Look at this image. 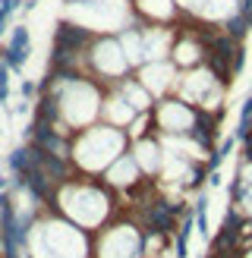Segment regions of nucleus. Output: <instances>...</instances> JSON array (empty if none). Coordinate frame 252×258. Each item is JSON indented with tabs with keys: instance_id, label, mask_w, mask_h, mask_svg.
<instances>
[{
	"instance_id": "f257e3e1",
	"label": "nucleus",
	"mask_w": 252,
	"mask_h": 258,
	"mask_svg": "<svg viewBox=\"0 0 252 258\" xmlns=\"http://www.w3.org/2000/svg\"><path fill=\"white\" fill-rule=\"evenodd\" d=\"M44 205L50 211H57L60 217L73 221L76 227H82L85 233H98L113 221V192L104 186V179H95V176H79V173H70L67 179L47 192Z\"/></svg>"
},
{
	"instance_id": "f03ea898",
	"label": "nucleus",
	"mask_w": 252,
	"mask_h": 258,
	"mask_svg": "<svg viewBox=\"0 0 252 258\" xmlns=\"http://www.w3.org/2000/svg\"><path fill=\"white\" fill-rule=\"evenodd\" d=\"M19 252L25 258H95V242L82 227L44 208L19 233Z\"/></svg>"
},
{
	"instance_id": "7ed1b4c3",
	"label": "nucleus",
	"mask_w": 252,
	"mask_h": 258,
	"mask_svg": "<svg viewBox=\"0 0 252 258\" xmlns=\"http://www.w3.org/2000/svg\"><path fill=\"white\" fill-rule=\"evenodd\" d=\"M130 151V136H126V129H117V126H107V123H95L82 129V133H76L70 139V167L73 173L79 176H95L101 179L107 173V167L123 158V154Z\"/></svg>"
},
{
	"instance_id": "20e7f679",
	"label": "nucleus",
	"mask_w": 252,
	"mask_h": 258,
	"mask_svg": "<svg viewBox=\"0 0 252 258\" xmlns=\"http://www.w3.org/2000/svg\"><path fill=\"white\" fill-rule=\"evenodd\" d=\"M92 242H95V258H142V246H145L139 227L126 221L107 224L104 230H98Z\"/></svg>"
},
{
	"instance_id": "39448f33",
	"label": "nucleus",
	"mask_w": 252,
	"mask_h": 258,
	"mask_svg": "<svg viewBox=\"0 0 252 258\" xmlns=\"http://www.w3.org/2000/svg\"><path fill=\"white\" fill-rule=\"evenodd\" d=\"M176 98H183L186 104H193V107H205V110H214L221 104V98H224V88L221 82L214 79V73L211 70H186L183 76H176Z\"/></svg>"
},
{
	"instance_id": "423d86ee",
	"label": "nucleus",
	"mask_w": 252,
	"mask_h": 258,
	"mask_svg": "<svg viewBox=\"0 0 252 258\" xmlns=\"http://www.w3.org/2000/svg\"><path fill=\"white\" fill-rule=\"evenodd\" d=\"M151 120L161 129V136H189L196 126V110L183 98H164V101H158Z\"/></svg>"
},
{
	"instance_id": "0eeeda50",
	"label": "nucleus",
	"mask_w": 252,
	"mask_h": 258,
	"mask_svg": "<svg viewBox=\"0 0 252 258\" xmlns=\"http://www.w3.org/2000/svg\"><path fill=\"white\" fill-rule=\"evenodd\" d=\"M136 79L151 92V98H164L176 88V67L170 60H151L136 70Z\"/></svg>"
},
{
	"instance_id": "6e6552de",
	"label": "nucleus",
	"mask_w": 252,
	"mask_h": 258,
	"mask_svg": "<svg viewBox=\"0 0 252 258\" xmlns=\"http://www.w3.org/2000/svg\"><path fill=\"white\" fill-rule=\"evenodd\" d=\"M142 176H145L142 167L136 164V158H133L130 151H126L123 158H117V161L107 167V173L101 176V179H104V186L110 192H133L139 183H142Z\"/></svg>"
},
{
	"instance_id": "1a4fd4ad",
	"label": "nucleus",
	"mask_w": 252,
	"mask_h": 258,
	"mask_svg": "<svg viewBox=\"0 0 252 258\" xmlns=\"http://www.w3.org/2000/svg\"><path fill=\"white\" fill-rule=\"evenodd\" d=\"M136 117H139L136 107L123 98L120 88H117V85L107 88V92H104V104H101V123L117 126V129H130V123H133Z\"/></svg>"
},
{
	"instance_id": "9d476101",
	"label": "nucleus",
	"mask_w": 252,
	"mask_h": 258,
	"mask_svg": "<svg viewBox=\"0 0 252 258\" xmlns=\"http://www.w3.org/2000/svg\"><path fill=\"white\" fill-rule=\"evenodd\" d=\"M130 154L136 158V164L142 167V173H145V176H158V173H161V167H164V158H167V148H164V142H161V139L145 136V139L133 142Z\"/></svg>"
},
{
	"instance_id": "9b49d317",
	"label": "nucleus",
	"mask_w": 252,
	"mask_h": 258,
	"mask_svg": "<svg viewBox=\"0 0 252 258\" xmlns=\"http://www.w3.org/2000/svg\"><path fill=\"white\" fill-rule=\"evenodd\" d=\"M133 10L148 22H170L176 13V0H133Z\"/></svg>"
},
{
	"instance_id": "f8f14e48",
	"label": "nucleus",
	"mask_w": 252,
	"mask_h": 258,
	"mask_svg": "<svg viewBox=\"0 0 252 258\" xmlns=\"http://www.w3.org/2000/svg\"><path fill=\"white\" fill-rule=\"evenodd\" d=\"M202 60V47L193 41V38H176L173 41V50H170V63L180 70H196Z\"/></svg>"
},
{
	"instance_id": "ddd939ff",
	"label": "nucleus",
	"mask_w": 252,
	"mask_h": 258,
	"mask_svg": "<svg viewBox=\"0 0 252 258\" xmlns=\"http://www.w3.org/2000/svg\"><path fill=\"white\" fill-rule=\"evenodd\" d=\"M117 88L123 92V98L136 107V113H151V104H155V98H151V92H148V88L139 82V79H123Z\"/></svg>"
},
{
	"instance_id": "4468645a",
	"label": "nucleus",
	"mask_w": 252,
	"mask_h": 258,
	"mask_svg": "<svg viewBox=\"0 0 252 258\" xmlns=\"http://www.w3.org/2000/svg\"><path fill=\"white\" fill-rule=\"evenodd\" d=\"M236 13V0H208V7L205 13H202V19H208V22H224V19H230Z\"/></svg>"
},
{
	"instance_id": "2eb2a0df",
	"label": "nucleus",
	"mask_w": 252,
	"mask_h": 258,
	"mask_svg": "<svg viewBox=\"0 0 252 258\" xmlns=\"http://www.w3.org/2000/svg\"><path fill=\"white\" fill-rule=\"evenodd\" d=\"M208 7V0H176V10H186V13H196V16H202Z\"/></svg>"
},
{
	"instance_id": "dca6fc26",
	"label": "nucleus",
	"mask_w": 252,
	"mask_h": 258,
	"mask_svg": "<svg viewBox=\"0 0 252 258\" xmlns=\"http://www.w3.org/2000/svg\"><path fill=\"white\" fill-rule=\"evenodd\" d=\"M239 186H243V205H246V211H252V167L243 173V183H239Z\"/></svg>"
},
{
	"instance_id": "f3484780",
	"label": "nucleus",
	"mask_w": 252,
	"mask_h": 258,
	"mask_svg": "<svg viewBox=\"0 0 252 258\" xmlns=\"http://www.w3.org/2000/svg\"><path fill=\"white\" fill-rule=\"evenodd\" d=\"M246 258H252V252H249V255H246Z\"/></svg>"
}]
</instances>
